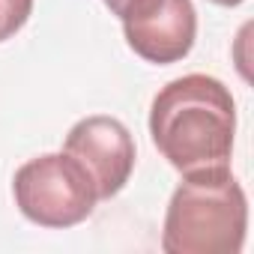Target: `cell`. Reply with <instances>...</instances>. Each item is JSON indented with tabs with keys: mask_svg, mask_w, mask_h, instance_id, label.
<instances>
[{
	"mask_svg": "<svg viewBox=\"0 0 254 254\" xmlns=\"http://www.w3.org/2000/svg\"><path fill=\"white\" fill-rule=\"evenodd\" d=\"M248 230V200L230 165L186 174L171 194L162 230L168 254H239Z\"/></svg>",
	"mask_w": 254,
	"mask_h": 254,
	"instance_id": "7a4b0ae2",
	"label": "cell"
},
{
	"mask_svg": "<svg viewBox=\"0 0 254 254\" xmlns=\"http://www.w3.org/2000/svg\"><path fill=\"white\" fill-rule=\"evenodd\" d=\"M102 3H105V6H108L114 15H120V18H123L126 12H129V9L138 3V0H102Z\"/></svg>",
	"mask_w": 254,
	"mask_h": 254,
	"instance_id": "52a82bcc",
	"label": "cell"
},
{
	"mask_svg": "<svg viewBox=\"0 0 254 254\" xmlns=\"http://www.w3.org/2000/svg\"><path fill=\"white\" fill-rule=\"evenodd\" d=\"M212 3H218V6H239L242 0H212Z\"/></svg>",
	"mask_w": 254,
	"mask_h": 254,
	"instance_id": "ba28073f",
	"label": "cell"
},
{
	"mask_svg": "<svg viewBox=\"0 0 254 254\" xmlns=\"http://www.w3.org/2000/svg\"><path fill=\"white\" fill-rule=\"evenodd\" d=\"M33 12V0H0V42L15 36Z\"/></svg>",
	"mask_w": 254,
	"mask_h": 254,
	"instance_id": "8992f818",
	"label": "cell"
},
{
	"mask_svg": "<svg viewBox=\"0 0 254 254\" xmlns=\"http://www.w3.org/2000/svg\"><path fill=\"white\" fill-rule=\"evenodd\" d=\"M63 153L72 156L96 186V197L108 200L120 194L135 171V141L132 132L117 117H84L78 120L63 144Z\"/></svg>",
	"mask_w": 254,
	"mask_h": 254,
	"instance_id": "277c9868",
	"label": "cell"
},
{
	"mask_svg": "<svg viewBox=\"0 0 254 254\" xmlns=\"http://www.w3.org/2000/svg\"><path fill=\"white\" fill-rule=\"evenodd\" d=\"M120 21L129 48L159 66L183 60L197 36L191 0H138Z\"/></svg>",
	"mask_w": 254,
	"mask_h": 254,
	"instance_id": "5b68a950",
	"label": "cell"
},
{
	"mask_svg": "<svg viewBox=\"0 0 254 254\" xmlns=\"http://www.w3.org/2000/svg\"><path fill=\"white\" fill-rule=\"evenodd\" d=\"M15 203L39 227L81 224L99 203L87 171L66 153H45L24 162L12 180Z\"/></svg>",
	"mask_w": 254,
	"mask_h": 254,
	"instance_id": "3957f363",
	"label": "cell"
},
{
	"mask_svg": "<svg viewBox=\"0 0 254 254\" xmlns=\"http://www.w3.org/2000/svg\"><path fill=\"white\" fill-rule=\"evenodd\" d=\"M156 150L186 177L230 165L236 135V105L212 75H183L165 84L150 108Z\"/></svg>",
	"mask_w": 254,
	"mask_h": 254,
	"instance_id": "6da1fadb",
	"label": "cell"
}]
</instances>
